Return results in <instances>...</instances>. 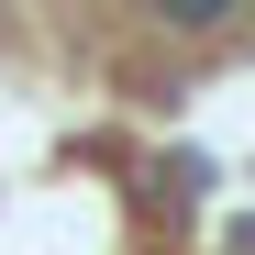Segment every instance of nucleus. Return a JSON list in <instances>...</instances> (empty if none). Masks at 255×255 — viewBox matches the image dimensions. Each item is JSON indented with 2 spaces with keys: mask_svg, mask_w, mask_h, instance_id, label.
Returning a JSON list of instances; mask_svg holds the SVG:
<instances>
[{
  "mask_svg": "<svg viewBox=\"0 0 255 255\" xmlns=\"http://www.w3.org/2000/svg\"><path fill=\"white\" fill-rule=\"evenodd\" d=\"M155 11H166V22H178V33H222V22L244 11V0H155Z\"/></svg>",
  "mask_w": 255,
  "mask_h": 255,
  "instance_id": "nucleus-1",
  "label": "nucleus"
}]
</instances>
